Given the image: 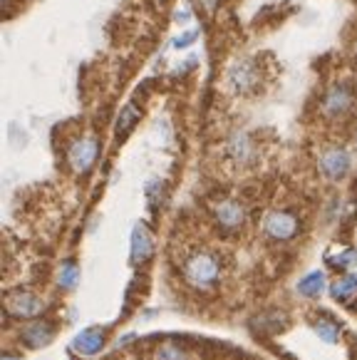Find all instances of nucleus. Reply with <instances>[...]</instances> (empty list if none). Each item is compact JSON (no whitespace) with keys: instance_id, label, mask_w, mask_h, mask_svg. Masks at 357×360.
Wrapping results in <instances>:
<instances>
[{"instance_id":"f257e3e1","label":"nucleus","mask_w":357,"mask_h":360,"mask_svg":"<svg viewBox=\"0 0 357 360\" xmlns=\"http://www.w3.org/2000/svg\"><path fill=\"white\" fill-rule=\"evenodd\" d=\"M184 281L196 291H211L219 286L221 281V259L209 249L194 251L186 256L184 266H181Z\"/></svg>"},{"instance_id":"f03ea898","label":"nucleus","mask_w":357,"mask_h":360,"mask_svg":"<svg viewBox=\"0 0 357 360\" xmlns=\"http://www.w3.org/2000/svg\"><path fill=\"white\" fill-rule=\"evenodd\" d=\"M263 82H266V68H263V60L253 58V55L238 58L226 72L228 90L238 97L258 95L263 90Z\"/></svg>"},{"instance_id":"7ed1b4c3","label":"nucleus","mask_w":357,"mask_h":360,"mask_svg":"<svg viewBox=\"0 0 357 360\" xmlns=\"http://www.w3.org/2000/svg\"><path fill=\"white\" fill-rule=\"evenodd\" d=\"M357 105V90L352 82L347 79H337L323 92V100H320V115L325 120H332V122H340L345 117L352 115Z\"/></svg>"},{"instance_id":"20e7f679","label":"nucleus","mask_w":357,"mask_h":360,"mask_svg":"<svg viewBox=\"0 0 357 360\" xmlns=\"http://www.w3.org/2000/svg\"><path fill=\"white\" fill-rule=\"evenodd\" d=\"M298 231H300L298 217H295L293 212H288V209L268 212L266 219H263V233H266L271 241H278V244L295 238L298 236Z\"/></svg>"},{"instance_id":"39448f33","label":"nucleus","mask_w":357,"mask_h":360,"mask_svg":"<svg viewBox=\"0 0 357 360\" xmlns=\"http://www.w3.org/2000/svg\"><path fill=\"white\" fill-rule=\"evenodd\" d=\"M350 167H352V157L345 147L340 144H332V147H325L318 157V169L325 179L330 181H340L350 174Z\"/></svg>"},{"instance_id":"423d86ee","label":"nucleus","mask_w":357,"mask_h":360,"mask_svg":"<svg viewBox=\"0 0 357 360\" xmlns=\"http://www.w3.org/2000/svg\"><path fill=\"white\" fill-rule=\"evenodd\" d=\"M100 154V142L97 137H79L70 144L67 149V165L74 174H89Z\"/></svg>"},{"instance_id":"0eeeda50","label":"nucleus","mask_w":357,"mask_h":360,"mask_svg":"<svg viewBox=\"0 0 357 360\" xmlns=\"http://www.w3.org/2000/svg\"><path fill=\"white\" fill-rule=\"evenodd\" d=\"M211 217H214L216 226L231 233L246 226L248 212L238 199H221V202H216L214 207H211Z\"/></svg>"},{"instance_id":"6e6552de","label":"nucleus","mask_w":357,"mask_h":360,"mask_svg":"<svg viewBox=\"0 0 357 360\" xmlns=\"http://www.w3.org/2000/svg\"><path fill=\"white\" fill-rule=\"evenodd\" d=\"M226 157L233 162V167H251L258 157V147L248 132H233L226 142Z\"/></svg>"},{"instance_id":"1a4fd4ad","label":"nucleus","mask_w":357,"mask_h":360,"mask_svg":"<svg viewBox=\"0 0 357 360\" xmlns=\"http://www.w3.org/2000/svg\"><path fill=\"white\" fill-rule=\"evenodd\" d=\"M6 308L15 318H35L45 311V301L30 291H13L6 296Z\"/></svg>"},{"instance_id":"9d476101","label":"nucleus","mask_w":357,"mask_h":360,"mask_svg":"<svg viewBox=\"0 0 357 360\" xmlns=\"http://www.w3.org/2000/svg\"><path fill=\"white\" fill-rule=\"evenodd\" d=\"M154 254V238L147 224H134L131 229V241H129V259L131 264H147Z\"/></svg>"},{"instance_id":"9b49d317","label":"nucleus","mask_w":357,"mask_h":360,"mask_svg":"<svg viewBox=\"0 0 357 360\" xmlns=\"http://www.w3.org/2000/svg\"><path fill=\"white\" fill-rule=\"evenodd\" d=\"M105 348V330L102 328H84L72 338V350L82 358H92Z\"/></svg>"},{"instance_id":"f8f14e48","label":"nucleus","mask_w":357,"mask_h":360,"mask_svg":"<svg viewBox=\"0 0 357 360\" xmlns=\"http://www.w3.org/2000/svg\"><path fill=\"white\" fill-rule=\"evenodd\" d=\"M53 338H55V328L50 323H40V321L27 323L25 328L20 330V340L27 348H45V345H50Z\"/></svg>"},{"instance_id":"ddd939ff","label":"nucleus","mask_w":357,"mask_h":360,"mask_svg":"<svg viewBox=\"0 0 357 360\" xmlns=\"http://www.w3.org/2000/svg\"><path fill=\"white\" fill-rule=\"evenodd\" d=\"M332 301L335 303H352L357 298V276L355 274H342L327 286Z\"/></svg>"},{"instance_id":"4468645a","label":"nucleus","mask_w":357,"mask_h":360,"mask_svg":"<svg viewBox=\"0 0 357 360\" xmlns=\"http://www.w3.org/2000/svg\"><path fill=\"white\" fill-rule=\"evenodd\" d=\"M139 120H142V107H139L137 102H126V105L122 107L119 117H117V122H115L117 139H124L126 134L131 132V129L137 127Z\"/></svg>"},{"instance_id":"2eb2a0df","label":"nucleus","mask_w":357,"mask_h":360,"mask_svg":"<svg viewBox=\"0 0 357 360\" xmlns=\"http://www.w3.org/2000/svg\"><path fill=\"white\" fill-rule=\"evenodd\" d=\"M325 283L327 278L323 271H310L298 281V293L303 298H320L325 293Z\"/></svg>"},{"instance_id":"dca6fc26","label":"nucleus","mask_w":357,"mask_h":360,"mask_svg":"<svg viewBox=\"0 0 357 360\" xmlns=\"http://www.w3.org/2000/svg\"><path fill=\"white\" fill-rule=\"evenodd\" d=\"M77 281H79V269H77V264H74V261H65V264L60 266V271H58V283H60V288H65V291H72V288L77 286Z\"/></svg>"},{"instance_id":"f3484780","label":"nucleus","mask_w":357,"mask_h":360,"mask_svg":"<svg viewBox=\"0 0 357 360\" xmlns=\"http://www.w3.org/2000/svg\"><path fill=\"white\" fill-rule=\"evenodd\" d=\"M316 333L320 335L325 343H337L340 340V326L335 323V321H330V318H320V321H316Z\"/></svg>"},{"instance_id":"a211bd4d","label":"nucleus","mask_w":357,"mask_h":360,"mask_svg":"<svg viewBox=\"0 0 357 360\" xmlns=\"http://www.w3.org/2000/svg\"><path fill=\"white\" fill-rule=\"evenodd\" d=\"M325 261L330 266H335V269H350V266L357 264V249H345V251H340L337 256L327 254Z\"/></svg>"},{"instance_id":"6ab92c4d","label":"nucleus","mask_w":357,"mask_h":360,"mask_svg":"<svg viewBox=\"0 0 357 360\" xmlns=\"http://www.w3.org/2000/svg\"><path fill=\"white\" fill-rule=\"evenodd\" d=\"M154 360H186V353L176 345H162L154 355Z\"/></svg>"},{"instance_id":"aec40b11","label":"nucleus","mask_w":357,"mask_h":360,"mask_svg":"<svg viewBox=\"0 0 357 360\" xmlns=\"http://www.w3.org/2000/svg\"><path fill=\"white\" fill-rule=\"evenodd\" d=\"M196 40H199V30H194V27H191V30H184L181 35L176 37V40H174V48L184 50V48H189V45H194Z\"/></svg>"},{"instance_id":"412c9836","label":"nucleus","mask_w":357,"mask_h":360,"mask_svg":"<svg viewBox=\"0 0 357 360\" xmlns=\"http://www.w3.org/2000/svg\"><path fill=\"white\" fill-rule=\"evenodd\" d=\"M350 63L357 68V37L352 40V45H350Z\"/></svg>"},{"instance_id":"4be33fe9","label":"nucleus","mask_w":357,"mask_h":360,"mask_svg":"<svg viewBox=\"0 0 357 360\" xmlns=\"http://www.w3.org/2000/svg\"><path fill=\"white\" fill-rule=\"evenodd\" d=\"M189 18H191V11H189V8H184V11H178V13H176V22H186Z\"/></svg>"},{"instance_id":"5701e85b","label":"nucleus","mask_w":357,"mask_h":360,"mask_svg":"<svg viewBox=\"0 0 357 360\" xmlns=\"http://www.w3.org/2000/svg\"><path fill=\"white\" fill-rule=\"evenodd\" d=\"M129 340H134V333H126V335H122L119 340H117V348H122L124 343H129Z\"/></svg>"},{"instance_id":"b1692460","label":"nucleus","mask_w":357,"mask_h":360,"mask_svg":"<svg viewBox=\"0 0 357 360\" xmlns=\"http://www.w3.org/2000/svg\"><path fill=\"white\" fill-rule=\"evenodd\" d=\"M3 360H20L18 355H3Z\"/></svg>"},{"instance_id":"393cba45","label":"nucleus","mask_w":357,"mask_h":360,"mask_svg":"<svg viewBox=\"0 0 357 360\" xmlns=\"http://www.w3.org/2000/svg\"><path fill=\"white\" fill-rule=\"evenodd\" d=\"M159 3H167V0H159Z\"/></svg>"}]
</instances>
